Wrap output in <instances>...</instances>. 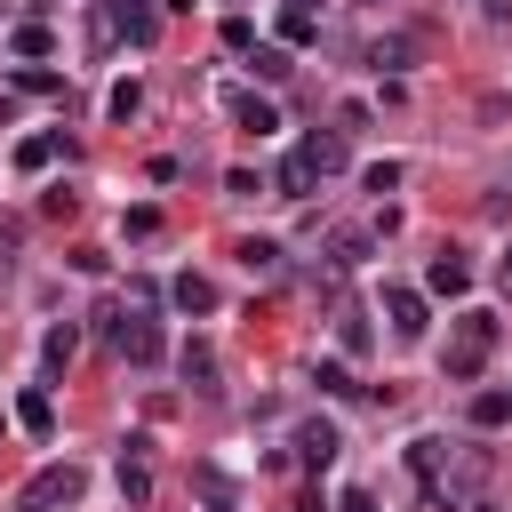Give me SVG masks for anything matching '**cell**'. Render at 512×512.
<instances>
[{
	"instance_id": "cell-1",
	"label": "cell",
	"mask_w": 512,
	"mask_h": 512,
	"mask_svg": "<svg viewBox=\"0 0 512 512\" xmlns=\"http://www.w3.org/2000/svg\"><path fill=\"white\" fill-rule=\"evenodd\" d=\"M488 352H496V312H456V336H448V384H472L480 368H488Z\"/></svg>"
},
{
	"instance_id": "cell-2",
	"label": "cell",
	"mask_w": 512,
	"mask_h": 512,
	"mask_svg": "<svg viewBox=\"0 0 512 512\" xmlns=\"http://www.w3.org/2000/svg\"><path fill=\"white\" fill-rule=\"evenodd\" d=\"M80 488H88V472H80V464H40V472L16 488V512H56V504H80Z\"/></svg>"
},
{
	"instance_id": "cell-3",
	"label": "cell",
	"mask_w": 512,
	"mask_h": 512,
	"mask_svg": "<svg viewBox=\"0 0 512 512\" xmlns=\"http://www.w3.org/2000/svg\"><path fill=\"white\" fill-rule=\"evenodd\" d=\"M112 344H120V360H136V368H152L168 344H160V320H144V312H128V320H112Z\"/></svg>"
},
{
	"instance_id": "cell-4",
	"label": "cell",
	"mask_w": 512,
	"mask_h": 512,
	"mask_svg": "<svg viewBox=\"0 0 512 512\" xmlns=\"http://www.w3.org/2000/svg\"><path fill=\"white\" fill-rule=\"evenodd\" d=\"M104 16H112V32H128V48H152V32H160V0H104Z\"/></svg>"
},
{
	"instance_id": "cell-5",
	"label": "cell",
	"mask_w": 512,
	"mask_h": 512,
	"mask_svg": "<svg viewBox=\"0 0 512 512\" xmlns=\"http://www.w3.org/2000/svg\"><path fill=\"white\" fill-rule=\"evenodd\" d=\"M384 320H392V336H400V344H416V336L432 328V320H424V296H416V288H384Z\"/></svg>"
},
{
	"instance_id": "cell-6",
	"label": "cell",
	"mask_w": 512,
	"mask_h": 512,
	"mask_svg": "<svg viewBox=\"0 0 512 512\" xmlns=\"http://www.w3.org/2000/svg\"><path fill=\"white\" fill-rule=\"evenodd\" d=\"M176 368H184V384H192L200 400H216V392H224V384H216V344H208V336H192V344L176 352Z\"/></svg>"
},
{
	"instance_id": "cell-7",
	"label": "cell",
	"mask_w": 512,
	"mask_h": 512,
	"mask_svg": "<svg viewBox=\"0 0 512 512\" xmlns=\"http://www.w3.org/2000/svg\"><path fill=\"white\" fill-rule=\"evenodd\" d=\"M424 288H432V296H464V288H472V264H464L456 248H440V256L424 264Z\"/></svg>"
},
{
	"instance_id": "cell-8",
	"label": "cell",
	"mask_w": 512,
	"mask_h": 512,
	"mask_svg": "<svg viewBox=\"0 0 512 512\" xmlns=\"http://www.w3.org/2000/svg\"><path fill=\"white\" fill-rule=\"evenodd\" d=\"M144 448H152V440H128V448H120V496H128V504H152V464H144Z\"/></svg>"
},
{
	"instance_id": "cell-9",
	"label": "cell",
	"mask_w": 512,
	"mask_h": 512,
	"mask_svg": "<svg viewBox=\"0 0 512 512\" xmlns=\"http://www.w3.org/2000/svg\"><path fill=\"white\" fill-rule=\"evenodd\" d=\"M336 448H344V440H336V424H328V416L296 424V456H304V464H336Z\"/></svg>"
},
{
	"instance_id": "cell-10",
	"label": "cell",
	"mask_w": 512,
	"mask_h": 512,
	"mask_svg": "<svg viewBox=\"0 0 512 512\" xmlns=\"http://www.w3.org/2000/svg\"><path fill=\"white\" fill-rule=\"evenodd\" d=\"M272 184H280V200H312V184H320V168L304 160V144H296V152L280 160V176H272Z\"/></svg>"
},
{
	"instance_id": "cell-11",
	"label": "cell",
	"mask_w": 512,
	"mask_h": 512,
	"mask_svg": "<svg viewBox=\"0 0 512 512\" xmlns=\"http://www.w3.org/2000/svg\"><path fill=\"white\" fill-rule=\"evenodd\" d=\"M16 424H24L32 440H48V432H56V400H48V384H32V392L16 400Z\"/></svg>"
},
{
	"instance_id": "cell-12",
	"label": "cell",
	"mask_w": 512,
	"mask_h": 512,
	"mask_svg": "<svg viewBox=\"0 0 512 512\" xmlns=\"http://www.w3.org/2000/svg\"><path fill=\"white\" fill-rule=\"evenodd\" d=\"M440 464H448V440H440V432H416V440H408V472L432 488V480H440Z\"/></svg>"
},
{
	"instance_id": "cell-13",
	"label": "cell",
	"mask_w": 512,
	"mask_h": 512,
	"mask_svg": "<svg viewBox=\"0 0 512 512\" xmlns=\"http://www.w3.org/2000/svg\"><path fill=\"white\" fill-rule=\"evenodd\" d=\"M72 352H80V328H72V320H56V328L40 336V360H48V376H64V368H72Z\"/></svg>"
},
{
	"instance_id": "cell-14",
	"label": "cell",
	"mask_w": 512,
	"mask_h": 512,
	"mask_svg": "<svg viewBox=\"0 0 512 512\" xmlns=\"http://www.w3.org/2000/svg\"><path fill=\"white\" fill-rule=\"evenodd\" d=\"M304 160H312L320 176H336V168H344V136H336V128H312V136H304Z\"/></svg>"
},
{
	"instance_id": "cell-15",
	"label": "cell",
	"mask_w": 512,
	"mask_h": 512,
	"mask_svg": "<svg viewBox=\"0 0 512 512\" xmlns=\"http://www.w3.org/2000/svg\"><path fill=\"white\" fill-rule=\"evenodd\" d=\"M176 312H216V280H200V272H176Z\"/></svg>"
},
{
	"instance_id": "cell-16",
	"label": "cell",
	"mask_w": 512,
	"mask_h": 512,
	"mask_svg": "<svg viewBox=\"0 0 512 512\" xmlns=\"http://www.w3.org/2000/svg\"><path fill=\"white\" fill-rule=\"evenodd\" d=\"M232 120H240L248 136H272V128H280V112H272L264 96H232Z\"/></svg>"
},
{
	"instance_id": "cell-17",
	"label": "cell",
	"mask_w": 512,
	"mask_h": 512,
	"mask_svg": "<svg viewBox=\"0 0 512 512\" xmlns=\"http://www.w3.org/2000/svg\"><path fill=\"white\" fill-rule=\"evenodd\" d=\"M280 40H288V48H312V40H320V16H312V8H288V16H280Z\"/></svg>"
},
{
	"instance_id": "cell-18",
	"label": "cell",
	"mask_w": 512,
	"mask_h": 512,
	"mask_svg": "<svg viewBox=\"0 0 512 512\" xmlns=\"http://www.w3.org/2000/svg\"><path fill=\"white\" fill-rule=\"evenodd\" d=\"M8 48H16V56H32V64H40V56H48V48H56V32H48V24H16V40H8Z\"/></svg>"
},
{
	"instance_id": "cell-19",
	"label": "cell",
	"mask_w": 512,
	"mask_h": 512,
	"mask_svg": "<svg viewBox=\"0 0 512 512\" xmlns=\"http://www.w3.org/2000/svg\"><path fill=\"white\" fill-rule=\"evenodd\" d=\"M408 56H416V40H400V32H392V40H376V48H368V64H376V72H400V64H408Z\"/></svg>"
},
{
	"instance_id": "cell-20",
	"label": "cell",
	"mask_w": 512,
	"mask_h": 512,
	"mask_svg": "<svg viewBox=\"0 0 512 512\" xmlns=\"http://www.w3.org/2000/svg\"><path fill=\"white\" fill-rule=\"evenodd\" d=\"M312 376H320V392H328V400H352V392H360V384H352V368H344V360H320V368H312Z\"/></svg>"
},
{
	"instance_id": "cell-21",
	"label": "cell",
	"mask_w": 512,
	"mask_h": 512,
	"mask_svg": "<svg viewBox=\"0 0 512 512\" xmlns=\"http://www.w3.org/2000/svg\"><path fill=\"white\" fill-rule=\"evenodd\" d=\"M504 416H512V392H480V400H472V424H480V432H496Z\"/></svg>"
},
{
	"instance_id": "cell-22",
	"label": "cell",
	"mask_w": 512,
	"mask_h": 512,
	"mask_svg": "<svg viewBox=\"0 0 512 512\" xmlns=\"http://www.w3.org/2000/svg\"><path fill=\"white\" fill-rule=\"evenodd\" d=\"M136 104H144V88H136V80H112V96H104V112H112V120H136Z\"/></svg>"
},
{
	"instance_id": "cell-23",
	"label": "cell",
	"mask_w": 512,
	"mask_h": 512,
	"mask_svg": "<svg viewBox=\"0 0 512 512\" xmlns=\"http://www.w3.org/2000/svg\"><path fill=\"white\" fill-rule=\"evenodd\" d=\"M240 264L248 272H280V240H240Z\"/></svg>"
},
{
	"instance_id": "cell-24",
	"label": "cell",
	"mask_w": 512,
	"mask_h": 512,
	"mask_svg": "<svg viewBox=\"0 0 512 512\" xmlns=\"http://www.w3.org/2000/svg\"><path fill=\"white\" fill-rule=\"evenodd\" d=\"M248 64H256V80H288V48H248Z\"/></svg>"
},
{
	"instance_id": "cell-25",
	"label": "cell",
	"mask_w": 512,
	"mask_h": 512,
	"mask_svg": "<svg viewBox=\"0 0 512 512\" xmlns=\"http://www.w3.org/2000/svg\"><path fill=\"white\" fill-rule=\"evenodd\" d=\"M48 160H56V136H24L16 144V168H48Z\"/></svg>"
},
{
	"instance_id": "cell-26",
	"label": "cell",
	"mask_w": 512,
	"mask_h": 512,
	"mask_svg": "<svg viewBox=\"0 0 512 512\" xmlns=\"http://www.w3.org/2000/svg\"><path fill=\"white\" fill-rule=\"evenodd\" d=\"M224 48H240V56H248V48H256V24H248V16H224Z\"/></svg>"
},
{
	"instance_id": "cell-27",
	"label": "cell",
	"mask_w": 512,
	"mask_h": 512,
	"mask_svg": "<svg viewBox=\"0 0 512 512\" xmlns=\"http://www.w3.org/2000/svg\"><path fill=\"white\" fill-rule=\"evenodd\" d=\"M400 184V160H368V192H392Z\"/></svg>"
},
{
	"instance_id": "cell-28",
	"label": "cell",
	"mask_w": 512,
	"mask_h": 512,
	"mask_svg": "<svg viewBox=\"0 0 512 512\" xmlns=\"http://www.w3.org/2000/svg\"><path fill=\"white\" fill-rule=\"evenodd\" d=\"M160 232V208H128V240H152Z\"/></svg>"
},
{
	"instance_id": "cell-29",
	"label": "cell",
	"mask_w": 512,
	"mask_h": 512,
	"mask_svg": "<svg viewBox=\"0 0 512 512\" xmlns=\"http://www.w3.org/2000/svg\"><path fill=\"white\" fill-rule=\"evenodd\" d=\"M336 336H344V352H368V328H360V312H344V320H336Z\"/></svg>"
},
{
	"instance_id": "cell-30",
	"label": "cell",
	"mask_w": 512,
	"mask_h": 512,
	"mask_svg": "<svg viewBox=\"0 0 512 512\" xmlns=\"http://www.w3.org/2000/svg\"><path fill=\"white\" fill-rule=\"evenodd\" d=\"M336 512H376V496H368V488H344V496H336Z\"/></svg>"
},
{
	"instance_id": "cell-31",
	"label": "cell",
	"mask_w": 512,
	"mask_h": 512,
	"mask_svg": "<svg viewBox=\"0 0 512 512\" xmlns=\"http://www.w3.org/2000/svg\"><path fill=\"white\" fill-rule=\"evenodd\" d=\"M304 512H328V504H320V496H304Z\"/></svg>"
},
{
	"instance_id": "cell-32",
	"label": "cell",
	"mask_w": 512,
	"mask_h": 512,
	"mask_svg": "<svg viewBox=\"0 0 512 512\" xmlns=\"http://www.w3.org/2000/svg\"><path fill=\"white\" fill-rule=\"evenodd\" d=\"M504 288H512V248H504Z\"/></svg>"
},
{
	"instance_id": "cell-33",
	"label": "cell",
	"mask_w": 512,
	"mask_h": 512,
	"mask_svg": "<svg viewBox=\"0 0 512 512\" xmlns=\"http://www.w3.org/2000/svg\"><path fill=\"white\" fill-rule=\"evenodd\" d=\"M160 8H192V0H160Z\"/></svg>"
},
{
	"instance_id": "cell-34",
	"label": "cell",
	"mask_w": 512,
	"mask_h": 512,
	"mask_svg": "<svg viewBox=\"0 0 512 512\" xmlns=\"http://www.w3.org/2000/svg\"><path fill=\"white\" fill-rule=\"evenodd\" d=\"M488 16H504V0H488Z\"/></svg>"
},
{
	"instance_id": "cell-35",
	"label": "cell",
	"mask_w": 512,
	"mask_h": 512,
	"mask_svg": "<svg viewBox=\"0 0 512 512\" xmlns=\"http://www.w3.org/2000/svg\"><path fill=\"white\" fill-rule=\"evenodd\" d=\"M472 512H496V504H472Z\"/></svg>"
},
{
	"instance_id": "cell-36",
	"label": "cell",
	"mask_w": 512,
	"mask_h": 512,
	"mask_svg": "<svg viewBox=\"0 0 512 512\" xmlns=\"http://www.w3.org/2000/svg\"><path fill=\"white\" fill-rule=\"evenodd\" d=\"M288 8H312V0H288Z\"/></svg>"
}]
</instances>
